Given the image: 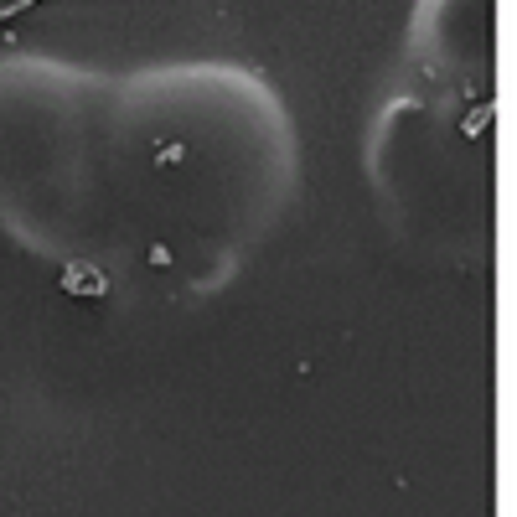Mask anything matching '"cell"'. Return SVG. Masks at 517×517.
<instances>
[{"mask_svg": "<svg viewBox=\"0 0 517 517\" xmlns=\"http://www.w3.org/2000/svg\"><path fill=\"white\" fill-rule=\"evenodd\" d=\"M26 6H37V0H0V21L16 16V11H26Z\"/></svg>", "mask_w": 517, "mask_h": 517, "instance_id": "cell-2", "label": "cell"}, {"mask_svg": "<svg viewBox=\"0 0 517 517\" xmlns=\"http://www.w3.org/2000/svg\"><path fill=\"white\" fill-rule=\"evenodd\" d=\"M63 290L68 295H104L109 285H104V275H99L94 264H68L63 269Z\"/></svg>", "mask_w": 517, "mask_h": 517, "instance_id": "cell-1", "label": "cell"}]
</instances>
